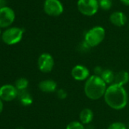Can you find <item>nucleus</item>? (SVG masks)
Listing matches in <instances>:
<instances>
[{
	"label": "nucleus",
	"mask_w": 129,
	"mask_h": 129,
	"mask_svg": "<svg viewBox=\"0 0 129 129\" xmlns=\"http://www.w3.org/2000/svg\"><path fill=\"white\" fill-rule=\"evenodd\" d=\"M106 104L115 110H123L128 104V96L124 86L112 84L109 85L103 96Z\"/></svg>",
	"instance_id": "1"
},
{
	"label": "nucleus",
	"mask_w": 129,
	"mask_h": 129,
	"mask_svg": "<svg viewBox=\"0 0 129 129\" xmlns=\"http://www.w3.org/2000/svg\"><path fill=\"white\" fill-rule=\"evenodd\" d=\"M107 87V85L100 76L92 75L86 80L84 91L87 98L97 101L104 96Z\"/></svg>",
	"instance_id": "2"
},
{
	"label": "nucleus",
	"mask_w": 129,
	"mask_h": 129,
	"mask_svg": "<svg viewBox=\"0 0 129 129\" xmlns=\"http://www.w3.org/2000/svg\"><path fill=\"white\" fill-rule=\"evenodd\" d=\"M106 31L101 26H96L90 29L84 35V42L90 47L99 45L105 39Z\"/></svg>",
	"instance_id": "3"
},
{
	"label": "nucleus",
	"mask_w": 129,
	"mask_h": 129,
	"mask_svg": "<svg viewBox=\"0 0 129 129\" xmlns=\"http://www.w3.org/2000/svg\"><path fill=\"white\" fill-rule=\"evenodd\" d=\"M24 30L20 27H10L5 29L2 34V41L9 45L17 44L23 38Z\"/></svg>",
	"instance_id": "4"
},
{
	"label": "nucleus",
	"mask_w": 129,
	"mask_h": 129,
	"mask_svg": "<svg viewBox=\"0 0 129 129\" xmlns=\"http://www.w3.org/2000/svg\"><path fill=\"white\" fill-rule=\"evenodd\" d=\"M77 7L81 14L87 17L95 15L100 8L98 0H78Z\"/></svg>",
	"instance_id": "5"
},
{
	"label": "nucleus",
	"mask_w": 129,
	"mask_h": 129,
	"mask_svg": "<svg viewBox=\"0 0 129 129\" xmlns=\"http://www.w3.org/2000/svg\"><path fill=\"white\" fill-rule=\"evenodd\" d=\"M43 10L49 16L58 17L63 13L64 7L59 0H45L43 3Z\"/></svg>",
	"instance_id": "6"
},
{
	"label": "nucleus",
	"mask_w": 129,
	"mask_h": 129,
	"mask_svg": "<svg viewBox=\"0 0 129 129\" xmlns=\"http://www.w3.org/2000/svg\"><path fill=\"white\" fill-rule=\"evenodd\" d=\"M55 65L53 57L49 53H43L37 60V66L39 70L44 73H50Z\"/></svg>",
	"instance_id": "7"
},
{
	"label": "nucleus",
	"mask_w": 129,
	"mask_h": 129,
	"mask_svg": "<svg viewBox=\"0 0 129 129\" xmlns=\"http://www.w3.org/2000/svg\"><path fill=\"white\" fill-rule=\"evenodd\" d=\"M15 19V13L8 6L0 9V28H6L12 24Z\"/></svg>",
	"instance_id": "8"
},
{
	"label": "nucleus",
	"mask_w": 129,
	"mask_h": 129,
	"mask_svg": "<svg viewBox=\"0 0 129 129\" xmlns=\"http://www.w3.org/2000/svg\"><path fill=\"white\" fill-rule=\"evenodd\" d=\"M18 95V91L14 85H4L0 87V99L3 101H11Z\"/></svg>",
	"instance_id": "9"
},
{
	"label": "nucleus",
	"mask_w": 129,
	"mask_h": 129,
	"mask_svg": "<svg viewBox=\"0 0 129 129\" xmlns=\"http://www.w3.org/2000/svg\"><path fill=\"white\" fill-rule=\"evenodd\" d=\"M71 75L76 81H86L90 76L88 68L81 64H78L71 69Z\"/></svg>",
	"instance_id": "10"
},
{
	"label": "nucleus",
	"mask_w": 129,
	"mask_h": 129,
	"mask_svg": "<svg viewBox=\"0 0 129 129\" xmlns=\"http://www.w3.org/2000/svg\"><path fill=\"white\" fill-rule=\"evenodd\" d=\"M109 20L114 26H123L127 23V17L126 15L119 11L113 12L109 16Z\"/></svg>",
	"instance_id": "11"
},
{
	"label": "nucleus",
	"mask_w": 129,
	"mask_h": 129,
	"mask_svg": "<svg viewBox=\"0 0 129 129\" xmlns=\"http://www.w3.org/2000/svg\"><path fill=\"white\" fill-rule=\"evenodd\" d=\"M38 87L44 93H53L57 89V83L52 79H45L39 83Z\"/></svg>",
	"instance_id": "12"
},
{
	"label": "nucleus",
	"mask_w": 129,
	"mask_h": 129,
	"mask_svg": "<svg viewBox=\"0 0 129 129\" xmlns=\"http://www.w3.org/2000/svg\"><path fill=\"white\" fill-rule=\"evenodd\" d=\"M79 119L80 122L84 125L90 124V122L94 119V112L90 108H84L80 112Z\"/></svg>",
	"instance_id": "13"
},
{
	"label": "nucleus",
	"mask_w": 129,
	"mask_h": 129,
	"mask_svg": "<svg viewBox=\"0 0 129 129\" xmlns=\"http://www.w3.org/2000/svg\"><path fill=\"white\" fill-rule=\"evenodd\" d=\"M19 101L21 104L23 106L27 107L33 104V98L30 95V94L27 91H18V95H17Z\"/></svg>",
	"instance_id": "14"
},
{
	"label": "nucleus",
	"mask_w": 129,
	"mask_h": 129,
	"mask_svg": "<svg viewBox=\"0 0 129 129\" xmlns=\"http://www.w3.org/2000/svg\"><path fill=\"white\" fill-rule=\"evenodd\" d=\"M129 82V73L125 71V70H122L120 71L119 73H117L116 74L115 76V81L114 83L124 86L128 82Z\"/></svg>",
	"instance_id": "15"
},
{
	"label": "nucleus",
	"mask_w": 129,
	"mask_h": 129,
	"mask_svg": "<svg viewBox=\"0 0 129 129\" xmlns=\"http://www.w3.org/2000/svg\"><path fill=\"white\" fill-rule=\"evenodd\" d=\"M115 76L116 74L113 73V70L109 69H105L103 70V72L102 73L100 77L101 79L105 82L106 85H112L114 83L115 81Z\"/></svg>",
	"instance_id": "16"
},
{
	"label": "nucleus",
	"mask_w": 129,
	"mask_h": 129,
	"mask_svg": "<svg viewBox=\"0 0 129 129\" xmlns=\"http://www.w3.org/2000/svg\"><path fill=\"white\" fill-rule=\"evenodd\" d=\"M29 82L26 78H19L16 80L14 86L17 89V91H24L27 90V88L28 87Z\"/></svg>",
	"instance_id": "17"
},
{
	"label": "nucleus",
	"mask_w": 129,
	"mask_h": 129,
	"mask_svg": "<svg viewBox=\"0 0 129 129\" xmlns=\"http://www.w3.org/2000/svg\"><path fill=\"white\" fill-rule=\"evenodd\" d=\"M65 129H85V126L80 121H73L67 125Z\"/></svg>",
	"instance_id": "18"
},
{
	"label": "nucleus",
	"mask_w": 129,
	"mask_h": 129,
	"mask_svg": "<svg viewBox=\"0 0 129 129\" xmlns=\"http://www.w3.org/2000/svg\"><path fill=\"white\" fill-rule=\"evenodd\" d=\"M99 6L101 9L108 11L112 8L113 5V1L112 0H100L98 1Z\"/></svg>",
	"instance_id": "19"
},
{
	"label": "nucleus",
	"mask_w": 129,
	"mask_h": 129,
	"mask_svg": "<svg viewBox=\"0 0 129 129\" xmlns=\"http://www.w3.org/2000/svg\"><path fill=\"white\" fill-rule=\"evenodd\" d=\"M107 129H127V127L125 124L122 122H115L111 123Z\"/></svg>",
	"instance_id": "20"
},
{
	"label": "nucleus",
	"mask_w": 129,
	"mask_h": 129,
	"mask_svg": "<svg viewBox=\"0 0 129 129\" xmlns=\"http://www.w3.org/2000/svg\"><path fill=\"white\" fill-rule=\"evenodd\" d=\"M56 94H57L58 98L60 99V100H65L68 97L67 91L65 89H63V88H60V89L57 90L56 91Z\"/></svg>",
	"instance_id": "21"
},
{
	"label": "nucleus",
	"mask_w": 129,
	"mask_h": 129,
	"mask_svg": "<svg viewBox=\"0 0 129 129\" xmlns=\"http://www.w3.org/2000/svg\"><path fill=\"white\" fill-rule=\"evenodd\" d=\"M103 72V69L100 66H97L94 69V75H96V76H100Z\"/></svg>",
	"instance_id": "22"
},
{
	"label": "nucleus",
	"mask_w": 129,
	"mask_h": 129,
	"mask_svg": "<svg viewBox=\"0 0 129 129\" xmlns=\"http://www.w3.org/2000/svg\"><path fill=\"white\" fill-rule=\"evenodd\" d=\"M6 6H7L6 0H0V9L4 7H6Z\"/></svg>",
	"instance_id": "23"
},
{
	"label": "nucleus",
	"mask_w": 129,
	"mask_h": 129,
	"mask_svg": "<svg viewBox=\"0 0 129 129\" xmlns=\"http://www.w3.org/2000/svg\"><path fill=\"white\" fill-rule=\"evenodd\" d=\"M2 101H3L2 99H0V114L3 111V108H4V105H3V102Z\"/></svg>",
	"instance_id": "24"
},
{
	"label": "nucleus",
	"mask_w": 129,
	"mask_h": 129,
	"mask_svg": "<svg viewBox=\"0 0 129 129\" xmlns=\"http://www.w3.org/2000/svg\"><path fill=\"white\" fill-rule=\"evenodd\" d=\"M120 2L125 6H129V0H120Z\"/></svg>",
	"instance_id": "25"
},
{
	"label": "nucleus",
	"mask_w": 129,
	"mask_h": 129,
	"mask_svg": "<svg viewBox=\"0 0 129 129\" xmlns=\"http://www.w3.org/2000/svg\"><path fill=\"white\" fill-rule=\"evenodd\" d=\"M16 129H24V128H22V127H19V128H17Z\"/></svg>",
	"instance_id": "26"
},
{
	"label": "nucleus",
	"mask_w": 129,
	"mask_h": 129,
	"mask_svg": "<svg viewBox=\"0 0 129 129\" xmlns=\"http://www.w3.org/2000/svg\"><path fill=\"white\" fill-rule=\"evenodd\" d=\"M0 34H1V29H0Z\"/></svg>",
	"instance_id": "27"
},
{
	"label": "nucleus",
	"mask_w": 129,
	"mask_h": 129,
	"mask_svg": "<svg viewBox=\"0 0 129 129\" xmlns=\"http://www.w3.org/2000/svg\"><path fill=\"white\" fill-rule=\"evenodd\" d=\"M128 129H129V126H128Z\"/></svg>",
	"instance_id": "28"
},
{
	"label": "nucleus",
	"mask_w": 129,
	"mask_h": 129,
	"mask_svg": "<svg viewBox=\"0 0 129 129\" xmlns=\"http://www.w3.org/2000/svg\"><path fill=\"white\" fill-rule=\"evenodd\" d=\"M98 1H100V0H98Z\"/></svg>",
	"instance_id": "29"
}]
</instances>
